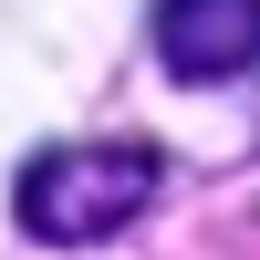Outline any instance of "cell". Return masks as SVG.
<instances>
[{
	"label": "cell",
	"mask_w": 260,
	"mask_h": 260,
	"mask_svg": "<svg viewBox=\"0 0 260 260\" xmlns=\"http://www.w3.org/2000/svg\"><path fill=\"white\" fill-rule=\"evenodd\" d=\"M167 187V156L156 146H42L31 167L11 177V219L52 250H83V240H115L156 208Z\"/></svg>",
	"instance_id": "1"
},
{
	"label": "cell",
	"mask_w": 260,
	"mask_h": 260,
	"mask_svg": "<svg viewBox=\"0 0 260 260\" xmlns=\"http://www.w3.org/2000/svg\"><path fill=\"white\" fill-rule=\"evenodd\" d=\"M156 62L177 83H229L260 62V0H156Z\"/></svg>",
	"instance_id": "2"
}]
</instances>
